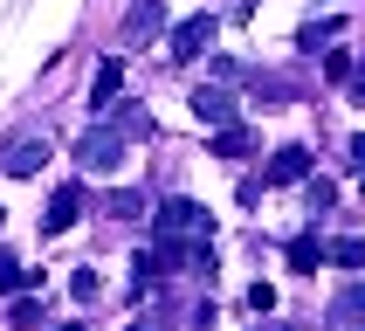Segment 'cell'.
<instances>
[{
    "instance_id": "obj_10",
    "label": "cell",
    "mask_w": 365,
    "mask_h": 331,
    "mask_svg": "<svg viewBox=\"0 0 365 331\" xmlns=\"http://www.w3.org/2000/svg\"><path fill=\"white\" fill-rule=\"evenodd\" d=\"M304 173H310V152H304V145H283V152L269 159V186H297Z\"/></svg>"
},
{
    "instance_id": "obj_11",
    "label": "cell",
    "mask_w": 365,
    "mask_h": 331,
    "mask_svg": "<svg viewBox=\"0 0 365 331\" xmlns=\"http://www.w3.org/2000/svg\"><path fill=\"white\" fill-rule=\"evenodd\" d=\"M359 317H365V283H351L338 304H331V317H324V331H359Z\"/></svg>"
},
{
    "instance_id": "obj_21",
    "label": "cell",
    "mask_w": 365,
    "mask_h": 331,
    "mask_svg": "<svg viewBox=\"0 0 365 331\" xmlns=\"http://www.w3.org/2000/svg\"><path fill=\"white\" fill-rule=\"evenodd\" d=\"M248 310H255V317H269V310H276V290L255 283V290H248Z\"/></svg>"
},
{
    "instance_id": "obj_9",
    "label": "cell",
    "mask_w": 365,
    "mask_h": 331,
    "mask_svg": "<svg viewBox=\"0 0 365 331\" xmlns=\"http://www.w3.org/2000/svg\"><path fill=\"white\" fill-rule=\"evenodd\" d=\"M207 152H214V159H248V152H255V131H248V124H221V131L207 138Z\"/></svg>"
},
{
    "instance_id": "obj_24",
    "label": "cell",
    "mask_w": 365,
    "mask_h": 331,
    "mask_svg": "<svg viewBox=\"0 0 365 331\" xmlns=\"http://www.w3.org/2000/svg\"><path fill=\"white\" fill-rule=\"evenodd\" d=\"M351 159H359V166H365V131H359V138H351Z\"/></svg>"
},
{
    "instance_id": "obj_16",
    "label": "cell",
    "mask_w": 365,
    "mask_h": 331,
    "mask_svg": "<svg viewBox=\"0 0 365 331\" xmlns=\"http://www.w3.org/2000/svg\"><path fill=\"white\" fill-rule=\"evenodd\" d=\"M331 41H338V21H304L297 49H304V56H317V49H331Z\"/></svg>"
},
{
    "instance_id": "obj_6",
    "label": "cell",
    "mask_w": 365,
    "mask_h": 331,
    "mask_svg": "<svg viewBox=\"0 0 365 331\" xmlns=\"http://www.w3.org/2000/svg\"><path fill=\"white\" fill-rule=\"evenodd\" d=\"M76 214H83V180H62L56 193H48V235H62V228H76Z\"/></svg>"
},
{
    "instance_id": "obj_17",
    "label": "cell",
    "mask_w": 365,
    "mask_h": 331,
    "mask_svg": "<svg viewBox=\"0 0 365 331\" xmlns=\"http://www.w3.org/2000/svg\"><path fill=\"white\" fill-rule=\"evenodd\" d=\"M351 69H359V62H351L345 49H331V56H324V76H331V83H351Z\"/></svg>"
},
{
    "instance_id": "obj_22",
    "label": "cell",
    "mask_w": 365,
    "mask_h": 331,
    "mask_svg": "<svg viewBox=\"0 0 365 331\" xmlns=\"http://www.w3.org/2000/svg\"><path fill=\"white\" fill-rule=\"evenodd\" d=\"M110 214H124V221H131V214H145V200H138V193H110Z\"/></svg>"
},
{
    "instance_id": "obj_18",
    "label": "cell",
    "mask_w": 365,
    "mask_h": 331,
    "mask_svg": "<svg viewBox=\"0 0 365 331\" xmlns=\"http://www.w3.org/2000/svg\"><path fill=\"white\" fill-rule=\"evenodd\" d=\"M41 325V297H14V331Z\"/></svg>"
},
{
    "instance_id": "obj_20",
    "label": "cell",
    "mask_w": 365,
    "mask_h": 331,
    "mask_svg": "<svg viewBox=\"0 0 365 331\" xmlns=\"http://www.w3.org/2000/svg\"><path fill=\"white\" fill-rule=\"evenodd\" d=\"M255 97H262V103H289V83H276V76H255Z\"/></svg>"
},
{
    "instance_id": "obj_14",
    "label": "cell",
    "mask_w": 365,
    "mask_h": 331,
    "mask_svg": "<svg viewBox=\"0 0 365 331\" xmlns=\"http://www.w3.org/2000/svg\"><path fill=\"white\" fill-rule=\"evenodd\" d=\"M21 290H41V276H28L14 255H0V297H21Z\"/></svg>"
},
{
    "instance_id": "obj_12",
    "label": "cell",
    "mask_w": 365,
    "mask_h": 331,
    "mask_svg": "<svg viewBox=\"0 0 365 331\" xmlns=\"http://www.w3.org/2000/svg\"><path fill=\"white\" fill-rule=\"evenodd\" d=\"M159 28H165V7H159V0H138V7L124 14V41H145V35H159Z\"/></svg>"
},
{
    "instance_id": "obj_8",
    "label": "cell",
    "mask_w": 365,
    "mask_h": 331,
    "mask_svg": "<svg viewBox=\"0 0 365 331\" xmlns=\"http://www.w3.org/2000/svg\"><path fill=\"white\" fill-rule=\"evenodd\" d=\"M118 90H124V56H103L97 76H90V103H97V111H110V103H118Z\"/></svg>"
},
{
    "instance_id": "obj_4",
    "label": "cell",
    "mask_w": 365,
    "mask_h": 331,
    "mask_svg": "<svg viewBox=\"0 0 365 331\" xmlns=\"http://www.w3.org/2000/svg\"><path fill=\"white\" fill-rule=\"evenodd\" d=\"M214 28H221V21L207 14V7H200V14H186L180 28H173V62H193L207 41H214Z\"/></svg>"
},
{
    "instance_id": "obj_23",
    "label": "cell",
    "mask_w": 365,
    "mask_h": 331,
    "mask_svg": "<svg viewBox=\"0 0 365 331\" xmlns=\"http://www.w3.org/2000/svg\"><path fill=\"white\" fill-rule=\"evenodd\" d=\"M255 331H304V325H283V317H269V325H255Z\"/></svg>"
},
{
    "instance_id": "obj_26",
    "label": "cell",
    "mask_w": 365,
    "mask_h": 331,
    "mask_svg": "<svg viewBox=\"0 0 365 331\" xmlns=\"http://www.w3.org/2000/svg\"><path fill=\"white\" fill-rule=\"evenodd\" d=\"M131 331H145V325H131Z\"/></svg>"
},
{
    "instance_id": "obj_5",
    "label": "cell",
    "mask_w": 365,
    "mask_h": 331,
    "mask_svg": "<svg viewBox=\"0 0 365 331\" xmlns=\"http://www.w3.org/2000/svg\"><path fill=\"white\" fill-rule=\"evenodd\" d=\"M48 166V138H14L7 152H0V173H14V180H28V173H41Z\"/></svg>"
},
{
    "instance_id": "obj_19",
    "label": "cell",
    "mask_w": 365,
    "mask_h": 331,
    "mask_svg": "<svg viewBox=\"0 0 365 331\" xmlns=\"http://www.w3.org/2000/svg\"><path fill=\"white\" fill-rule=\"evenodd\" d=\"M69 290H76V304H97V269H76Z\"/></svg>"
},
{
    "instance_id": "obj_2",
    "label": "cell",
    "mask_w": 365,
    "mask_h": 331,
    "mask_svg": "<svg viewBox=\"0 0 365 331\" xmlns=\"http://www.w3.org/2000/svg\"><path fill=\"white\" fill-rule=\"evenodd\" d=\"M124 159V131L118 124H90L76 138V166H90V173H103V166H118Z\"/></svg>"
},
{
    "instance_id": "obj_3",
    "label": "cell",
    "mask_w": 365,
    "mask_h": 331,
    "mask_svg": "<svg viewBox=\"0 0 365 331\" xmlns=\"http://www.w3.org/2000/svg\"><path fill=\"white\" fill-rule=\"evenodd\" d=\"M152 228H159V235H214V214H207L200 200H165L159 214H152Z\"/></svg>"
},
{
    "instance_id": "obj_1",
    "label": "cell",
    "mask_w": 365,
    "mask_h": 331,
    "mask_svg": "<svg viewBox=\"0 0 365 331\" xmlns=\"http://www.w3.org/2000/svg\"><path fill=\"white\" fill-rule=\"evenodd\" d=\"M152 255H159V269H200V276H214V242L207 235H159L152 228Z\"/></svg>"
},
{
    "instance_id": "obj_15",
    "label": "cell",
    "mask_w": 365,
    "mask_h": 331,
    "mask_svg": "<svg viewBox=\"0 0 365 331\" xmlns=\"http://www.w3.org/2000/svg\"><path fill=\"white\" fill-rule=\"evenodd\" d=\"M324 263H338V269H365V242H359V235H345V242H324Z\"/></svg>"
},
{
    "instance_id": "obj_25",
    "label": "cell",
    "mask_w": 365,
    "mask_h": 331,
    "mask_svg": "<svg viewBox=\"0 0 365 331\" xmlns=\"http://www.w3.org/2000/svg\"><path fill=\"white\" fill-rule=\"evenodd\" d=\"M62 331H90V325H62Z\"/></svg>"
},
{
    "instance_id": "obj_13",
    "label": "cell",
    "mask_w": 365,
    "mask_h": 331,
    "mask_svg": "<svg viewBox=\"0 0 365 331\" xmlns=\"http://www.w3.org/2000/svg\"><path fill=\"white\" fill-rule=\"evenodd\" d=\"M317 263H324V242H317V235H297V242H289V269H297V276H310Z\"/></svg>"
},
{
    "instance_id": "obj_7",
    "label": "cell",
    "mask_w": 365,
    "mask_h": 331,
    "mask_svg": "<svg viewBox=\"0 0 365 331\" xmlns=\"http://www.w3.org/2000/svg\"><path fill=\"white\" fill-rule=\"evenodd\" d=\"M193 118H200L207 131H221V124H235V97L207 83V90H193Z\"/></svg>"
},
{
    "instance_id": "obj_27",
    "label": "cell",
    "mask_w": 365,
    "mask_h": 331,
    "mask_svg": "<svg viewBox=\"0 0 365 331\" xmlns=\"http://www.w3.org/2000/svg\"><path fill=\"white\" fill-rule=\"evenodd\" d=\"M0 221H7V214H0Z\"/></svg>"
}]
</instances>
